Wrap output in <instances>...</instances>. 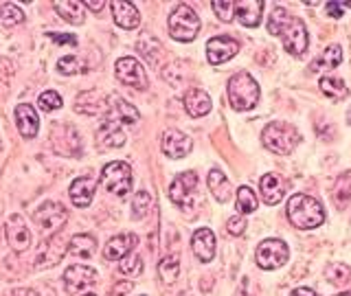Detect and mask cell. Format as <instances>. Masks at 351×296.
Instances as JSON below:
<instances>
[{
	"mask_svg": "<svg viewBox=\"0 0 351 296\" xmlns=\"http://www.w3.org/2000/svg\"><path fill=\"white\" fill-rule=\"evenodd\" d=\"M268 31L272 36H279L283 42V49L290 55H303L307 51V29L303 25V20L290 16L288 11L277 7L272 11V16L268 20Z\"/></svg>",
	"mask_w": 351,
	"mask_h": 296,
	"instance_id": "1",
	"label": "cell"
},
{
	"mask_svg": "<svg viewBox=\"0 0 351 296\" xmlns=\"http://www.w3.org/2000/svg\"><path fill=\"white\" fill-rule=\"evenodd\" d=\"M285 211H288L290 222L301 230L318 228L325 222V208L321 206V202H316L314 197L305 195V193L292 195Z\"/></svg>",
	"mask_w": 351,
	"mask_h": 296,
	"instance_id": "2",
	"label": "cell"
},
{
	"mask_svg": "<svg viewBox=\"0 0 351 296\" xmlns=\"http://www.w3.org/2000/svg\"><path fill=\"white\" fill-rule=\"evenodd\" d=\"M228 92V103L233 106V110L237 112H246V110H252L259 103V84L252 79L250 73H235L228 79L226 86Z\"/></svg>",
	"mask_w": 351,
	"mask_h": 296,
	"instance_id": "3",
	"label": "cell"
},
{
	"mask_svg": "<svg viewBox=\"0 0 351 296\" xmlns=\"http://www.w3.org/2000/svg\"><path fill=\"white\" fill-rule=\"evenodd\" d=\"M263 145H266L270 151L279 153V156H288V153L294 151V147L299 145V130L294 125L285 123V121H272L266 127H263Z\"/></svg>",
	"mask_w": 351,
	"mask_h": 296,
	"instance_id": "4",
	"label": "cell"
},
{
	"mask_svg": "<svg viewBox=\"0 0 351 296\" xmlns=\"http://www.w3.org/2000/svg\"><path fill=\"white\" fill-rule=\"evenodd\" d=\"M200 31V18L189 5H176V9L169 16V33L173 40L178 42H193Z\"/></svg>",
	"mask_w": 351,
	"mask_h": 296,
	"instance_id": "5",
	"label": "cell"
},
{
	"mask_svg": "<svg viewBox=\"0 0 351 296\" xmlns=\"http://www.w3.org/2000/svg\"><path fill=\"white\" fill-rule=\"evenodd\" d=\"M101 186L106 191H110L112 195L123 197L132 191V169L128 162H108L104 171H101V178H99Z\"/></svg>",
	"mask_w": 351,
	"mask_h": 296,
	"instance_id": "6",
	"label": "cell"
},
{
	"mask_svg": "<svg viewBox=\"0 0 351 296\" xmlns=\"http://www.w3.org/2000/svg\"><path fill=\"white\" fill-rule=\"evenodd\" d=\"M290 250L283 239H263L257 248V266L263 270H277L288 263Z\"/></svg>",
	"mask_w": 351,
	"mask_h": 296,
	"instance_id": "7",
	"label": "cell"
},
{
	"mask_svg": "<svg viewBox=\"0 0 351 296\" xmlns=\"http://www.w3.org/2000/svg\"><path fill=\"white\" fill-rule=\"evenodd\" d=\"M195 186H197V175L193 171H182L169 186L171 202L178 208H182V211H191L195 202Z\"/></svg>",
	"mask_w": 351,
	"mask_h": 296,
	"instance_id": "8",
	"label": "cell"
},
{
	"mask_svg": "<svg viewBox=\"0 0 351 296\" xmlns=\"http://www.w3.org/2000/svg\"><path fill=\"white\" fill-rule=\"evenodd\" d=\"M69 241H66L64 235H60V233H55L53 237H49L47 241H44V244H40L36 261H33V268L44 270V268L55 266V263H60L62 257L66 255V252H69Z\"/></svg>",
	"mask_w": 351,
	"mask_h": 296,
	"instance_id": "9",
	"label": "cell"
},
{
	"mask_svg": "<svg viewBox=\"0 0 351 296\" xmlns=\"http://www.w3.org/2000/svg\"><path fill=\"white\" fill-rule=\"evenodd\" d=\"M114 75L121 84H125L130 88H136V90H145V88L149 86L147 73L136 58H121L114 66Z\"/></svg>",
	"mask_w": 351,
	"mask_h": 296,
	"instance_id": "10",
	"label": "cell"
},
{
	"mask_svg": "<svg viewBox=\"0 0 351 296\" xmlns=\"http://www.w3.org/2000/svg\"><path fill=\"white\" fill-rule=\"evenodd\" d=\"M33 219L40 224L44 233H60V228L69 222V208H64L60 202H44L33 213Z\"/></svg>",
	"mask_w": 351,
	"mask_h": 296,
	"instance_id": "11",
	"label": "cell"
},
{
	"mask_svg": "<svg viewBox=\"0 0 351 296\" xmlns=\"http://www.w3.org/2000/svg\"><path fill=\"white\" fill-rule=\"evenodd\" d=\"M99 279H97V270L90 268V266H82V263H77V266H71L69 270L64 272V285H66V292L69 294H77L86 288H90L95 285Z\"/></svg>",
	"mask_w": 351,
	"mask_h": 296,
	"instance_id": "12",
	"label": "cell"
},
{
	"mask_svg": "<svg viewBox=\"0 0 351 296\" xmlns=\"http://www.w3.org/2000/svg\"><path fill=\"white\" fill-rule=\"evenodd\" d=\"M237 51H239V42L233 38H226V36H217L206 42V60L213 66H219L228 60H233Z\"/></svg>",
	"mask_w": 351,
	"mask_h": 296,
	"instance_id": "13",
	"label": "cell"
},
{
	"mask_svg": "<svg viewBox=\"0 0 351 296\" xmlns=\"http://www.w3.org/2000/svg\"><path fill=\"white\" fill-rule=\"evenodd\" d=\"M160 149H162L165 156L178 160V158L189 156V151L193 149V143H191L189 136L184 134V132H180V130H167L162 134Z\"/></svg>",
	"mask_w": 351,
	"mask_h": 296,
	"instance_id": "14",
	"label": "cell"
},
{
	"mask_svg": "<svg viewBox=\"0 0 351 296\" xmlns=\"http://www.w3.org/2000/svg\"><path fill=\"white\" fill-rule=\"evenodd\" d=\"M285 189H288V184H285V180L281 178V175H277V173H263L261 175L259 191H261V197L266 204H270V206L279 204L285 195Z\"/></svg>",
	"mask_w": 351,
	"mask_h": 296,
	"instance_id": "15",
	"label": "cell"
},
{
	"mask_svg": "<svg viewBox=\"0 0 351 296\" xmlns=\"http://www.w3.org/2000/svg\"><path fill=\"white\" fill-rule=\"evenodd\" d=\"M7 241L16 252H25L31 246V230L25 226L20 215H11L7 222Z\"/></svg>",
	"mask_w": 351,
	"mask_h": 296,
	"instance_id": "16",
	"label": "cell"
},
{
	"mask_svg": "<svg viewBox=\"0 0 351 296\" xmlns=\"http://www.w3.org/2000/svg\"><path fill=\"white\" fill-rule=\"evenodd\" d=\"M16 125L22 138H36L40 130V119L31 103H20L16 108Z\"/></svg>",
	"mask_w": 351,
	"mask_h": 296,
	"instance_id": "17",
	"label": "cell"
},
{
	"mask_svg": "<svg viewBox=\"0 0 351 296\" xmlns=\"http://www.w3.org/2000/svg\"><path fill=\"white\" fill-rule=\"evenodd\" d=\"M125 134L121 130V123L117 121H106L97 132V147L99 149H112V147H123L125 145Z\"/></svg>",
	"mask_w": 351,
	"mask_h": 296,
	"instance_id": "18",
	"label": "cell"
},
{
	"mask_svg": "<svg viewBox=\"0 0 351 296\" xmlns=\"http://www.w3.org/2000/svg\"><path fill=\"white\" fill-rule=\"evenodd\" d=\"M191 248H193V255L202 263L213 261V257H215V235L208 228H197L191 237Z\"/></svg>",
	"mask_w": 351,
	"mask_h": 296,
	"instance_id": "19",
	"label": "cell"
},
{
	"mask_svg": "<svg viewBox=\"0 0 351 296\" xmlns=\"http://www.w3.org/2000/svg\"><path fill=\"white\" fill-rule=\"evenodd\" d=\"M136 246V235L125 233V235H117L106 244L104 248V257L108 261H121L123 257H128Z\"/></svg>",
	"mask_w": 351,
	"mask_h": 296,
	"instance_id": "20",
	"label": "cell"
},
{
	"mask_svg": "<svg viewBox=\"0 0 351 296\" xmlns=\"http://www.w3.org/2000/svg\"><path fill=\"white\" fill-rule=\"evenodd\" d=\"M263 5L261 0H237L235 3V16L244 27H257L263 16Z\"/></svg>",
	"mask_w": 351,
	"mask_h": 296,
	"instance_id": "21",
	"label": "cell"
},
{
	"mask_svg": "<svg viewBox=\"0 0 351 296\" xmlns=\"http://www.w3.org/2000/svg\"><path fill=\"white\" fill-rule=\"evenodd\" d=\"M110 9H112V18L121 29H136L141 25V14L138 9L132 3H121V0H114L110 3Z\"/></svg>",
	"mask_w": 351,
	"mask_h": 296,
	"instance_id": "22",
	"label": "cell"
},
{
	"mask_svg": "<svg viewBox=\"0 0 351 296\" xmlns=\"http://www.w3.org/2000/svg\"><path fill=\"white\" fill-rule=\"evenodd\" d=\"M184 110L189 116L200 119L211 112V97L204 90H200V88H191V90L184 95Z\"/></svg>",
	"mask_w": 351,
	"mask_h": 296,
	"instance_id": "23",
	"label": "cell"
},
{
	"mask_svg": "<svg viewBox=\"0 0 351 296\" xmlns=\"http://www.w3.org/2000/svg\"><path fill=\"white\" fill-rule=\"evenodd\" d=\"M75 110L80 114H101L108 110V103H106V95H101L99 90H90V92H82L77 97L75 101Z\"/></svg>",
	"mask_w": 351,
	"mask_h": 296,
	"instance_id": "24",
	"label": "cell"
},
{
	"mask_svg": "<svg viewBox=\"0 0 351 296\" xmlns=\"http://www.w3.org/2000/svg\"><path fill=\"white\" fill-rule=\"evenodd\" d=\"M93 195H95V180L93 178H86V175H82V178L73 180V184H71V200H73V204L77 208L90 206Z\"/></svg>",
	"mask_w": 351,
	"mask_h": 296,
	"instance_id": "25",
	"label": "cell"
},
{
	"mask_svg": "<svg viewBox=\"0 0 351 296\" xmlns=\"http://www.w3.org/2000/svg\"><path fill=\"white\" fill-rule=\"evenodd\" d=\"M53 7L58 11V16H62L66 22H71V25H84L86 5L80 3V0H55Z\"/></svg>",
	"mask_w": 351,
	"mask_h": 296,
	"instance_id": "26",
	"label": "cell"
},
{
	"mask_svg": "<svg viewBox=\"0 0 351 296\" xmlns=\"http://www.w3.org/2000/svg\"><path fill=\"white\" fill-rule=\"evenodd\" d=\"M110 121H117V123H125V125H134L138 121V110L128 103L125 99L114 97V103L110 106V112H108Z\"/></svg>",
	"mask_w": 351,
	"mask_h": 296,
	"instance_id": "27",
	"label": "cell"
},
{
	"mask_svg": "<svg viewBox=\"0 0 351 296\" xmlns=\"http://www.w3.org/2000/svg\"><path fill=\"white\" fill-rule=\"evenodd\" d=\"M208 191L213 193V197L217 202H228L230 200V180L226 178V173H222L219 169H211L208 171Z\"/></svg>",
	"mask_w": 351,
	"mask_h": 296,
	"instance_id": "28",
	"label": "cell"
},
{
	"mask_svg": "<svg viewBox=\"0 0 351 296\" xmlns=\"http://www.w3.org/2000/svg\"><path fill=\"white\" fill-rule=\"evenodd\" d=\"M340 62H343V49H340L338 44H329V47L323 51L321 58H316L310 64V71L312 73H323V71H329V69H336Z\"/></svg>",
	"mask_w": 351,
	"mask_h": 296,
	"instance_id": "29",
	"label": "cell"
},
{
	"mask_svg": "<svg viewBox=\"0 0 351 296\" xmlns=\"http://www.w3.org/2000/svg\"><path fill=\"white\" fill-rule=\"evenodd\" d=\"M97 250V239L93 235H73L69 241V252L73 257L88 259L93 257Z\"/></svg>",
	"mask_w": 351,
	"mask_h": 296,
	"instance_id": "30",
	"label": "cell"
},
{
	"mask_svg": "<svg viewBox=\"0 0 351 296\" xmlns=\"http://www.w3.org/2000/svg\"><path fill=\"white\" fill-rule=\"evenodd\" d=\"M318 86H321L323 95H327L329 99H334V101H340V99H345L349 95V88L345 86V82L340 79V77L325 75V77H321Z\"/></svg>",
	"mask_w": 351,
	"mask_h": 296,
	"instance_id": "31",
	"label": "cell"
},
{
	"mask_svg": "<svg viewBox=\"0 0 351 296\" xmlns=\"http://www.w3.org/2000/svg\"><path fill=\"white\" fill-rule=\"evenodd\" d=\"M178 274H180V259H178V255H169V257H165L158 263V277L162 279L165 285L176 283Z\"/></svg>",
	"mask_w": 351,
	"mask_h": 296,
	"instance_id": "32",
	"label": "cell"
},
{
	"mask_svg": "<svg viewBox=\"0 0 351 296\" xmlns=\"http://www.w3.org/2000/svg\"><path fill=\"white\" fill-rule=\"evenodd\" d=\"M325 279L329 283L338 285V288H343V285H347L351 281V268L347 263H329L325 268Z\"/></svg>",
	"mask_w": 351,
	"mask_h": 296,
	"instance_id": "33",
	"label": "cell"
},
{
	"mask_svg": "<svg viewBox=\"0 0 351 296\" xmlns=\"http://www.w3.org/2000/svg\"><path fill=\"white\" fill-rule=\"evenodd\" d=\"M20 22H25V11L14 3H0V25L16 27Z\"/></svg>",
	"mask_w": 351,
	"mask_h": 296,
	"instance_id": "34",
	"label": "cell"
},
{
	"mask_svg": "<svg viewBox=\"0 0 351 296\" xmlns=\"http://www.w3.org/2000/svg\"><path fill=\"white\" fill-rule=\"evenodd\" d=\"M257 195L255 191L250 189V186H239L237 189V208H239V213H252V211H257Z\"/></svg>",
	"mask_w": 351,
	"mask_h": 296,
	"instance_id": "35",
	"label": "cell"
},
{
	"mask_svg": "<svg viewBox=\"0 0 351 296\" xmlns=\"http://www.w3.org/2000/svg\"><path fill=\"white\" fill-rule=\"evenodd\" d=\"M149 206H152V195L147 191H138L134 195V200H132V217L143 219V217L147 215Z\"/></svg>",
	"mask_w": 351,
	"mask_h": 296,
	"instance_id": "36",
	"label": "cell"
},
{
	"mask_svg": "<svg viewBox=\"0 0 351 296\" xmlns=\"http://www.w3.org/2000/svg\"><path fill=\"white\" fill-rule=\"evenodd\" d=\"M58 71L62 75H80V73H86L88 69L75 58V55H64V58H60V62H58Z\"/></svg>",
	"mask_w": 351,
	"mask_h": 296,
	"instance_id": "37",
	"label": "cell"
},
{
	"mask_svg": "<svg viewBox=\"0 0 351 296\" xmlns=\"http://www.w3.org/2000/svg\"><path fill=\"white\" fill-rule=\"evenodd\" d=\"M119 270L123 277H138L143 272V259L141 255H128L123 257V261L119 263Z\"/></svg>",
	"mask_w": 351,
	"mask_h": 296,
	"instance_id": "38",
	"label": "cell"
},
{
	"mask_svg": "<svg viewBox=\"0 0 351 296\" xmlns=\"http://www.w3.org/2000/svg\"><path fill=\"white\" fill-rule=\"evenodd\" d=\"M211 7L222 22H230L235 18V0H215V3H211Z\"/></svg>",
	"mask_w": 351,
	"mask_h": 296,
	"instance_id": "39",
	"label": "cell"
},
{
	"mask_svg": "<svg viewBox=\"0 0 351 296\" xmlns=\"http://www.w3.org/2000/svg\"><path fill=\"white\" fill-rule=\"evenodd\" d=\"M38 106L44 110V112H53V110H60L62 108V97L55 92V90H47V92L40 95Z\"/></svg>",
	"mask_w": 351,
	"mask_h": 296,
	"instance_id": "40",
	"label": "cell"
},
{
	"mask_svg": "<svg viewBox=\"0 0 351 296\" xmlns=\"http://www.w3.org/2000/svg\"><path fill=\"white\" fill-rule=\"evenodd\" d=\"M246 230V219L244 217H239V215H235V217H228V222H226V233L228 235H241Z\"/></svg>",
	"mask_w": 351,
	"mask_h": 296,
	"instance_id": "41",
	"label": "cell"
},
{
	"mask_svg": "<svg viewBox=\"0 0 351 296\" xmlns=\"http://www.w3.org/2000/svg\"><path fill=\"white\" fill-rule=\"evenodd\" d=\"M51 40L55 44H71V47L77 44V38L73 36V33H51Z\"/></svg>",
	"mask_w": 351,
	"mask_h": 296,
	"instance_id": "42",
	"label": "cell"
},
{
	"mask_svg": "<svg viewBox=\"0 0 351 296\" xmlns=\"http://www.w3.org/2000/svg\"><path fill=\"white\" fill-rule=\"evenodd\" d=\"M343 9H345L343 3H327L325 5L327 16H332V18H340V16H343Z\"/></svg>",
	"mask_w": 351,
	"mask_h": 296,
	"instance_id": "43",
	"label": "cell"
},
{
	"mask_svg": "<svg viewBox=\"0 0 351 296\" xmlns=\"http://www.w3.org/2000/svg\"><path fill=\"white\" fill-rule=\"evenodd\" d=\"M132 288H134V285H132L130 281L128 283H117L114 290H112V296H125Z\"/></svg>",
	"mask_w": 351,
	"mask_h": 296,
	"instance_id": "44",
	"label": "cell"
},
{
	"mask_svg": "<svg viewBox=\"0 0 351 296\" xmlns=\"http://www.w3.org/2000/svg\"><path fill=\"white\" fill-rule=\"evenodd\" d=\"M9 296H40L36 290H29V288H18V290H11Z\"/></svg>",
	"mask_w": 351,
	"mask_h": 296,
	"instance_id": "45",
	"label": "cell"
},
{
	"mask_svg": "<svg viewBox=\"0 0 351 296\" xmlns=\"http://www.w3.org/2000/svg\"><path fill=\"white\" fill-rule=\"evenodd\" d=\"M86 9H90V11H97V14H99V11H101V9H106V0H101V3H95V0H86Z\"/></svg>",
	"mask_w": 351,
	"mask_h": 296,
	"instance_id": "46",
	"label": "cell"
},
{
	"mask_svg": "<svg viewBox=\"0 0 351 296\" xmlns=\"http://www.w3.org/2000/svg\"><path fill=\"white\" fill-rule=\"evenodd\" d=\"M292 296H318L312 288H296L294 292H292Z\"/></svg>",
	"mask_w": 351,
	"mask_h": 296,
	"instance_id": "47",
	"label": "cell"
},
{
	"mask_svg": "<svg viewBox=\"0 0 351 296\" xmlns=\"http://www.w3.org/2000/svg\"><path fill=\"white\" fill-rule=\"evenodd\" d=\"M84 296H97V294H95V292H86Z\"/></svg>",
	"mask_w": 351,
	"mask_h": 296,
	"instance_id": "48",
	"label": "cell"
},
{
	"mask_svg": "<svg viewBox=\"0 0 351 296\" xmlns=\"http://www.w3.org/2000/svg\"><path fill=\"white\" fill-rule=\"evenodd\" d=\"M347 296H351V294H347Z\"/></svg>",
	"mask_w": 351,
	"mask_h": 296,
	"instance_id": "49",
	"label": "cell"
}]
</instances>
